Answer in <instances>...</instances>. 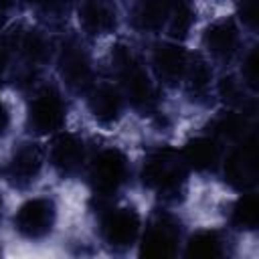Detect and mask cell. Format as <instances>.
Instances as JSON below:
<instances>
[{"instance_id":"obj_1","label":"cell","mask_w":259,"mask_h":259,"mask_svg":"<svg viewBox=\"0 0 259 259\" xmlns=\"http://www.w3.org/2000/svg\"><path fill=\"white\" fill-rule=\"evenodd\" d=\"M186 162L172 148L152 152L142 168L144 186L156 190L164 202H178L186 190Z\"/></svg>"},{"instance_id":"obj_2","label":"cell","mask_w":259,"mask_h":259,"mask_svg":"<svg viewBox=\"0 0 259 259\" xmlns=\"http://www.w3.org/2000/svg\"><path fill=\"white\" fill-rule=\"evenodd\" d=\"M111 63L119 75L121 89L130 103L138 111H150L156 105V87L144 71L142 63L125 45H117L111 51Z\"/></svg>"},{"instance_id":"obj_3","label":"cell","mask_w":259,"mask_h":259,"mask_svg":"<svg viewBox=\"0 0 259 259\" xmlns=\"http://www.w3.org/2000/svg\"><path fill=\"white\" fill-rule=\"evenodd\" d=\"M127 180V160L117 148L101 150L89 166V182L99 198L115 194Z\"/></svg>"},{"instance_id":"obj_4","label":"cell","mask_w":259,"mask_h":259,"mask_svg":"<svg viewBox=\"0 0 259 259\" xmlns=\"http://www.w3.org/2000/svg\"><path fill=\"white\" fill-rule=\"evenodd\" d=\"M140 214L136 208H105L99 219V233L107 247L113 251H123L132 247L140 235Z\"/></svg>"},{"instance_id":"obj_5","label":"cell","mask_w":259,"mask_h":259,"mask_svg":"<svg viewBox=\"0 0 259 259\" xmlns=\"http://www.w3.org/2000/svg\"><path fill=\"white\" fill-rule=\"evenodd\" d=\"M65 103L57 89L45 87L40 89L28 103L26 125L34 134H53L65 123Z\"/></svg>"},{"instance_id":"obj_6","label":"cell","mask_w":259,"mask_h":259,"mask_svg":"<svg viewBox=\"0 0 259 259\" xmlns=\"http://www.w3.org/2000/svg\"><path fill=\"white\" fill-rule=\"evenodd\" d=\"M55 219H57V208L55 202L51 198L45 196H36L26 200L14 214V229L32 241L45 239L47 235H51L53 227H55Z\"/></svg>"},{"instance_id":"obj_7","label":"cell","mask_w":259,"mask_h":259,"mask_svg":"<svg viewBox=\"0 0 259 259\" xmlns=\"http://www.w3.org/2000/svg\"><path fill=\"white\" fill-rule=\"evenodd\" d=\"M180 243V225L178 221L168 214L160 212L156 214L142 237V249L140 253L144 257H172Z\"/></svg>"},{"instance_id":"obj_8","label":"cell","mask_w":259,"mask_h":259,"mask_svg":"<svg viewBox=\"0 0 259 259\" xmlns=\"http://www.w3.org/2000/svg\"><path fill=\"white\" fill-rule=\"evenodd\" d=\"M59 73L75 93H87L93 87V69L87 51L77 40H67L59 55Z\"/></svg>"},{"instance_id":"obj_9","label":"cell","mask_w":259,"mask_h":259,"mask_svg":"<svg viewBox=\"0 0 259 259\" xmlns=\"http://www.w3.org/2000/svg\"><path fill=\"white\" fill-rule=\"evenodd\" d=\"M225 180L237 190H249L257 184V146L255 138H245L229 154L223 166Z\"/></svg>"},{"instance_id":"obj_10","label":"cell","mask_w":259,"mask_h":259,"mask_svg":"<svg viewBox=\"0 0 259 259\" xmlns=\"http://www.w3.org/2000/svg\"><path fill=\"white\" fill-rule=\"evenodd\" d=\"M42 168V150L38 144L24 142L14 152L6 166V178L16 188L30 186Z\"/></svg>"},{"instance_id":"obj_11","label":"cell","mask_w":259,"mask_h":259,"mask_svg":"<svg viewBox=\"0 0 259 259\" xmlns=\"http://www.w3.org/2000/svg\"><path fill=\"white\" fill-rule=\"evenodd\" d=\"M188 59H190V55L178 45H172V42L158 45L154 49V57H152L156 77L166 85H178L180 81H184Z\"/></svg>"},{"instance_id":"obj_12","label":"cell","mask_w":259,"mask_h":259,"mask_svg":"<svg viewBox=\"0 0 259 259\" xmlns=\"http://www.w3.org/2000/svg\"><path fill=\"white\" fill-rule=\"evenodd\" d=\"M85 162V146L73 134H59L51 146V164L61 176H75Z\"/></svg>"},{"instance_id":"obj_13","label":"cell","mask_w":259,"mask_h":259,"mask_svg":"<svg viewBox=\"0 0 259 259\" xmlns=\"http://www.w3.org/2000/svg\"><path fill=\"white\" fill-rule=\"evenodd\" d=\"M79 22L87 34H107L117 24V12L113 0H81Z\"/></svg>"},{"instance_id":"obj_14","label":"cell","mask_w":259,"mask_h":259,"mask_svg":"<svg viewBox=\"0 0 259 259\" xmlns=\"http://www.w3.org/2000/svg\"><path fill=\"white\" fill-rule=\"evenodd\" d=\"M202 42L212 57L231 59L239 47V28L233 20H217L204 30Z\"/></svg>"},{"instance_id":"obj_15","label":"cell","mask_w":259,"mask_h":259,"mask_svg":"<svg viewBox=\"0 0 259 259\" xmlns=\"http://www.w3.org/2000/svg\"><path fill=\"white\" fill-rule=\"evenodd\" d=\"M89 111L103 125H109V123L117 121L121 111H123V95H121V91L111 87V85L95 87L89 93Z\"/></svg>"},{"instance_id":"obj_16","label":"cell","mask_w":259,"mask_h":259,"mask_svg":"<svg viewBox=\"0 0 259 259\" xmlns=\"http://www.w3.org/2000/svg\"><path fill=\"white\" fill-rule=\"evenodd\" d=\"M180 154L186 166L194 168L196 172L212 170L221 160V148H219L217 138H206V136L190 140Z\"/></svg>"},{"instance_id":"obj_17","label":"cell","mask_w":259,"mask_h":259,"mask_svg":"<svg viewBox=\"0 0 259 259\" xmlns=\"http://www.w3.org/2000/svg\"><path fill=\"white\" fill-rule=\"evenodd\" d=\"M168 8L170 0H140L134 8L132 22L138 30L158 32L168 22Z\"/></svg>"},{"instance_id":"obj_18","label":"cell","mask_w":259,"mask_h":259,"mask_svg":"<svg viewBox=\"0 0 259 259\" xmlns=\"http://www.w3.org/2000/svg\"><path fill=\"white\" fill-rule=\"evenodd\" d=\"M212 136L227 142H241L247 136V117L241 111H225L212 121Z\"/></svg>"},{"instance_id":"obj_19","label":"cell","mask_w":259,"mask_h":259,"mask_svg":"<svg viewBox=\"0 0 259 259\" xmlns=\"http://www.w3.org/2000/svg\"><path fill=\"white\" fill-rule=\"evenodd\" d=\"M223 243L225 241L217 231H198L196 235L190 237V241L186 245V255L188 257H200V259L221 257L225 253Z\"/></svg>"},{"instance_id":"obj_20","label":"cell","mask_w":259,"mask_h":259,"mask_svg":"<svg viewBox=\"0 0 259 259\" xmlns=\"http://www.w3.org/2000/svg\"><path fill=\"white\" fill-rule=\"evenodd\" d=\"M231 223L241 231H253L259 223V198L255 192L243 194L231 210Z\"/></svg>"},{"instance_id":"obj_21","label":"cell","mask_w":259,"mask_h":259,"mask_svg":"<svg viewBox=\"0 0 259 259\" xmlns=\"http://www.w3.org/2000/svg\"><path fill=\"white\" fill-rule=\"evenodd\" d=\"M194 22V8L190 0H170L168 8V32L174 38H184Z\"/></svg>"},{"instance_id":"obj_22","label":"cell","mask_w":259,"mask_h":259,"mask_svg":"<svg viewBox=\"0 0 259 259\" xmlns=\"http://www.w3.org/2000/svg\"><path fill=\"white\" fill-rule=\"evenodd\" d=\"M184 83H186L190 95H204L206 93L208 83H210V69L200 57L190 55L188 67L184 73Z\"/></svg>"},{"instance_id":"obj_23","label":"cell","mask_w":259,"mask_h":259,"mask_svg":"<svg viewBox=\"0 0 259 259\" xmlns=\"http://www.w3.org/2000/svg\"><path fill=\"white\" fill-rule=\"evenodd\" d=\"M219 93H221V97H223L229 105H233V107L243 105V83L237 81L235 77H225V79H221V83H219Z\"/></svg>"},{"instance_id":"obj_24","label":"cell","mask_w":259,"mask_h":259,"mask_svg":"<svg viewBox=\"0 0 259 259\" xmlns=\"http://www.w3.org/2000/svg\"><path fill=\"white\" fill-rule=\"evenodd\" d=\"M14 57H16V49H14L12 34H6L0 40V79H4V75L12 69Z\"/></svg>"},{"instance_id":"obj_25","label":"cell","mask_w":259,"mask_h":259,"mask_svg":"<svg viewBox=\"0 0 259 259\" xmlns=\"http://www.w3.org/2000/svg\"><path fill=\"white\" fill-rule=\"evenodd\" d=\"M28 2L40 14L51 18H61V14L67 12V0H28Z\"/></svg>"},{"instance_id":"obj_26","label":"cell","mask_w":259,"mask_h":259,"mask_svg":"<svg viewBox=\"0 0 259 259\" xmlns=\"http://www.w3.org/2000/svg\"><path fill=\"white\" fill-rule=\"evenodd\" d=\"M257 69H259V55H257V49H253L247 55L243 65V79L251 89H257Z\"/></svg>"},{"instance_id":"obj_27","label":"cell","mask_w":259,"mask_h":259,"mask_svg":"<svg viewBox=\"0 0 259 259\" xmlns=\"http://www.w3.org/2000/svg\"><path fill=\"white\" fill-rule=\"evenodd\" d=\"M241 20L249 28H255V24H257V0H243V4H241Z\"/></svg>"},{"instance_id":"obj_28","label":"cell","mask_w":259,"mask_h":259,"mask_svg":"<svg viewBox=\"0 0 259 259\" xmlns=\"http://www.w3.org/2000/svg\"><path fill=\"white\" fill-rule=\"evenodd\" d=\"M8 121H10V117H8V109H6L4 101L0 99V138L6 134V130H8Z\"/></svg>"},{"instance_id":"obj_29","label":"cell","mask_w":259,"mask_h":259,"mask_svg":"<svg viewBox=\"0 0 259 259\" xmlns=\"http://www.w3.org/2000/svg\"><path fill=\"white\" fill-rule=\"evenodd\" d=\"M10 8H12V0H0V28H2V24H4Z\"/></svg>"},{"instance_id":"obj_30","label":"cell","mask_w":259,"mask_h":259,"mask_svg":"<svg viewBox=\"0 0 259 259\" xmlns=\"http://www.w3.org/2000/svg\"><path fill=\"white\" fill-rule=\"evenodd\" d=\"M0 204H2V198H0Z\"/></svg>"}]
</instances>
